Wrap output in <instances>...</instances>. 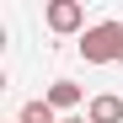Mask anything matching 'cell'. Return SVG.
Listing matches in <instances>:
<instances>
[{"mask_svg":"<svg viewBox=\"0 0 123 123\" xmlns=\"http://www.w3.org/2000/svg\"><path fill=\"white\" fill-rule=\"evenodd\" d=\"M80 59L86 64H123V22H96L80 32Z\"/></svg>","mask_w":123,"mask_h":123,"instance_id":"6da1fadb","label":"cell"},{"mask_svg":"<svg viewBox=\"0 0 123 123\" xmlns=\"http://www.w3.org/2000/svg\"><path fill=\"white\" fill-rule=\"evenodd\" d=\"M43 22L54 32H80V22H86V11H80V0H54V6L43 11Z\"/></svg>","mask_w":123,"mask_h":123,"instance_id":"7a4b0ae2","label":"cell"},{"mask_svg":"<svg viewBox=\"0 0 123 123\" xmlns=\"http://www.w3.org/2000/svg\"><path fill=\"white\" fill-rule=\"evenodd\" d=\"M43 102H48V107H54V112H75V107H80V102H86V91H80V86H75V80H54V86L43 91Z\"/></svg>","mask_w":123,"mask_h":123,"instance_id":"3957f363","label":"cell"},{"mask_svg":"<svg viewBox=\"0 0 123 123\" xmlns=\"http://www.w3.org/2000/svg\"><path fill=\"white\" fill-rule=\"evenodd\" d=\"M86 118H91V123H123V96H112V91L91 96V102H86Z\"/></svg>","mask_w":123,"mask_h":123,"instance_id":"277c9868","label":"cell"},{"mask_svg":"<svg viewBox=\"0 0 123 123\" xmlns=\"http://www.w3.org/2000/svg\"><path fill=\"white\" fill-rule=\"evenodd\" d=\"M16 123H59V112L48 107V102H43V96H37V102H27V107H22V112H16Z\"/></svg>","mask_w":123,"mask_h":123,"instance_id":"5b68a950","label":"cell"},{"mask_svg":"<svg viewBox=\"0 0 123 123\" xmlns=\"http://www.w3.org/2000/svg\"><path fill=\"white\" fill-rule=\"evenodd\" d=\"M59 123H91V118H59Z\"/></svg>","mask_w":123,"mask_h":123,"instance_id":"8992f818","label":"cell"}]
</instances>
